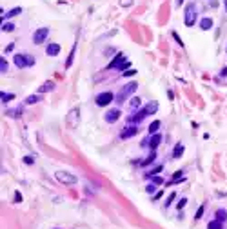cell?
I'll return each mask as SVG.
<instances>
[{"instance_id": "obj_34", "label": "cell", "mask_w": 227, "mask_h": 229, "mask_svg": "<svg viewBox=\"0 0 227 229\" xmlns=\"http://www.w3.org/2000/svg\"><path fill=\"white\" fill-rule=\"evenodd\" d=\"M153 184H156V186L164 184V178H160V177H153Z\"/></svg>"}, {"instance_id": "obj_41", "label": "cell", "mask_w": 227, "mask_h": 229, "mask_svg": "<svg viewBox=\"0 0 227 229\" xmlns=\"http://www.w3.org/2000/svg\"><path fill=\"white\" fill-rule=\"evenodd\" d=\"M225 11H227V0H225Z\"/></svg>"}, {"instance_id": "obj_11", "label": "cell", "mask_w": 227, "mask_h": 229, "mask_svg": "<svg viewBox=\"0 0 227 229\" xmlns=\"http://www.w3.org/2000/svg\"><path fill=\"white\" fill-rule=\"evenodd\" d=\"M136 133H138V127H136V125H127L124 131L120 133V138H124V140H125V138H131V136H134Z\"/></svg>"}, {"instance_id": "obj_26", "label": "cell", "mask_w": 227, "mask_h": 229, "mask_svg": "<svg viewBox=\"0 0 227 229\" xmlns=\"http://www.w3.org/2000/svg\"><path fill=\"white\" fill-rule=\"evenodd\" d=\"M175 198H176V195H175V193H171V195H169V197H167V202H165L164 206H165V207H169V206H171V204H173V200H175Z\"/></svg>"}, {"instance_id": "obj_17", "label": "cell", "mask_w": 227, "mask_h": 229, "mask_svg": "<svg viewBox=\"0 0 227 229\" xmlns=\"http://www.w3.org/2000/svg\"><path fill=\"white\" fill-rule=\"evenodd\" d=\"M13 98H15V95H13V93H4V91L0 93V100H2L4 104H7V102H11Z\"/></svg>"}, {"instance_id": "obj_8", "label": "cell", "mask_w": 227, "mask_h": 229, "mask_svg": "<svg viewBox=\"0 0 227 229\" xmlns=\"http://www.w3.org/2000/svg\"><path fill=\"white\" fill-rule=\"evenodd\" d=\"M78 113H80L78 107L69 111V116H67V124H69V127H76V125H78Z\"/></svg>"}, {"instance_id": "obj_29", "label": "cell", "mask_w": 227, "mask_h": 229, "mask_svg": "<svg viewBox=\"0 0 227 229\" xmlns=\"http://www.w3.org/2000/svg\"><path fill=\"white\" fill-rule=\"evenodd\" d=\"M145 191H147L149 195H153V193H155V191H156V184H149V186L145 188Z\"/></svg>"}, {"instance_id": "obj_13", "label": "cell", "mask_w": 227, "mask_h": 229, "mask_svg": "<svg viewBox=\"0 0 227 229\" xmlns=\"http://www.w3.org/2000/svg\"><path fill=\"white\" fill-rule=\"evenodd\" d=\"M160 142H162V135H153L151 136V140H149V146H151V149H156V147L160 146Z\"/></svg>"}, {"instance_id": "obj_25", "label": "cell", "mask_w": 227, "mask_h": 229, "mask_svg": "<svg viewBox=\"0 0 227 229\" xmlns=\"http://www.w3.org/2000/svg\"><path fill=\"white\" fill-rule=\"evenodd\" d=\"M36 102H38V96L36 95H31V96L26 98V104H36Z\"/></svg>"}, {"instance_id": "obj_10", "label": "cell", "mask_w": 227, "mask_h": 229, "mask_svg": "<svg viewBox=\"0 0 227 229\" xmlns=\"http://www.w3.org/2000/svg\"><path fill=\"white\" fill-rule=\"evenodd\" d=\"M156 109H158V102H151V104H147L144 107V109H140V113H142V116H147V114H155Z\"/></svg>"}, {"instance_id": "obj_31", "label": "cell", "mask_w": 227, "mask_h": 229, "mask_svg": "<svg viewBox=\"0 0 227 229\" xmlns=\"http://www.w3.org/2000/svg\"><path fill=\"white\" fill-rule=\"evenodd\" d=\"M202 217H204V206H200V207H198V211H196V217H195V218H196V220H200Z\"/></svg>"}, {"instance_id": "obj_24", "label": "cell", "mask_w": 227, "mask_h": 229, "mask_svg": "<svg viewBox=\"0 0 227 229\" xmlns=\"http://www.w3.org/2000/svg\"><path fill=\"white\" fill-rule=\"evenodd\" d=\"M155 158H156V155H155V153H151V155L147 156V160H144V162H142V166H147V164H153V162H155Z\"/></svg>"}, {"instance_id": "obj_7", "label": "cell", "mask_w": 227, "mask_h": 229, "mask_svg": "<svg viewBox=\"0 0 227 229\" xmlns=\"http://www.w3.org/2000/svg\"><path fill=\"white\" fill-rule=\"evenodd\" d=\"M125 62H127V58H125L124 55L120 53V55H116V56H114V60H113V62H111L109 66H107V69H114V67L122 69V66H124Z\"/></svg>"}, {"instance_id": "obj_23", "label": "cell", "mask_w": 227, "mask_h": 229, "mask_svg": "<svg viewBox=\"0 0 227 229\" xmlns=\"http://www.w3.org/2000/svg\"><path fill=\"white\" fill-rule=\"evenodd\" d=\"M13 29H15V26H13V24H9V22H6V24H4V22H2V31L11 33Z\"/></svg>"}, {"instance_id": "obj_30", "label": "cell", "mask_w": 227, "mask_h": 229, "mask_svg": "<svg viewBox=\"0 0 227 229\" xmlns=\"http://www.w3.org/2000/svg\"><path fill=\"white\" fill-rule=\"evenodd\" d=\"M186 204H187V198H180V202L176 204V207H178V209H184V207H186Z\"/></svg>"}, {"instance_id": "obj_6", "label": "cell", "mask_w": 227, "mask_h": 229, "mask_svg": "<svg viewBox=\"0 0 227 229\" xmlns=\"http://www.w3.org/2000/svg\"><path fill=\"white\" fill-rule=\"evenodd\" d=\"M47 37H49V29L47 27H40V29H36L35 35H33V42L35 44H42V42H46Z\"/></svg>"}, {"instance_id": "obj_21", "label": "cell", "mask_w": 227, "mask_h": 229, "mask_svg": "<svg viewBox=\"0 0 227 229\" xmlns=\"http://www.w3.org/2000/svg\"><path fill=\"white\" fill-rule=\"evenodd\" d=\"M216 220H222V222L227 220V211L225 209H218L216 211Z\"/></svg>"}, {"instance_id": "obj_37", "label": "cell", "mask_w": 227, "mask_h": 229, "mask_svg": "<svg viewBox=\"0 0 227 229\" xmlns=\"http://www.w3.org/2000/svg\"><path fill=\"white\" fill-rule=\"evenodd\" d=\"M120 4L127 7V6H131V4H133V0H120Z\"/></svg>"}, {"instance_id": "obj_3", "label": "cell", "mask_w": 227, "mask_h": 229, "mask_svg": "<svg viewBox=\"0 0 227 229\" xmlns=\"http://www.w3.org/2000/svg\"><path fill=\"white\" fill-rule=\"evenodd\" d=\"M13 62L17 67H29V66H35V58L29 55H15Z\"/></svg>"}, {"instance_id": "obj_36", "label": "cell", "mask_w": 227, "mask_h": 229, "mask_svg": "<svg viewBox=\"0 0 227 229\" xmlns=\"http://www.w3.org/2000/svg\"><path fill=\"white\" fill-rule=\"evenodd\" d=\"M24 162H26V164H33L35 158H33V156H24Z\"/></svg>"}, {"instance_id": "obj_32", "label": "cell", "mask_w": 227, "mask_h": 229, "mask_svg": "<svg viewBox=\"0 0 227 229\" xmlns=\"http://www.w3.org/2000/svg\"><path fill=\"white\" fill-rule=\"evenodd\" d=\"M164 169V166H158L156 169H153V171H149V177H156V173H160Z\"/></svg>"}, {"instance_id": "obj_22", "label": "cell", "mask_w": 227, "mask_h": 229, "mask_svg": "<svg viewBox=\"0 0 227 229\" xmlns=\"http://www.w3.org/2000/svg\"><path fill=\"white\" fill-rule=\"evenodd\" d=\"M22 9L20 7H15V9H11L9 13H6V18H11V17H17V15H20Z\"/></svg>"}, {"instance_id": "obj_35", "label": "cell", "mask_w": 227, "mask_h": 229, "mask_svg": "<svg viewBox=\"0 0 227 229\" xmlns=\"http://www.w3.org/2000/svg\"><path fill=\"white\" fill-rule=\"evenodd\" d=\"M173 37H175V40L178 42V46H184V42H182V38L178 37V33H173Z\"/></svg>"}, {"instance_id": "obj_19", "label": "cell", "mask_w": 227, "mask_h": 229, "mask_svg": "<svg viewBox=\"0 0 227 229\" xmlns=\"http://www.w3.org/2000/svg\"><path fill=\"white\" fill-rule=\"evenodd\" d=\"M158 127H160V120H155L153 124L149 125V129H147L149 135H156V133H158Z\"/></svg>"}, {"instance_id": "obj_9", "label": "cell", "mask_w": 227, "mask_h": 229, "mask_svg": "<svg viewBox=\"0 0 227 229\" xmlns=\"http://www.w3.org/2000/svg\"><path fill=\"white\" fill-rule=\"evenodd\" d=\"M120 109H109L107 113H105V122H109V124H113V122H116L118 118H120Z\"/></svg>"}, {"instance_id": "obj_4", "label": "cell", "mask_w": 227, "mask_h": 229, "mask_svg": "<svg viewBox=\"0 0 227 229\" xmlns=\"http://www.w3.org/2000/svg\"><path fill=\"white\" fill-rule=\"evenodd\" d=\"M184 22H186V26H193L196 22V7L193 4H189L186 7V17H184Z\"/></svg>"}, {"instance_id": "obj_2", "label": "cell", "mask_w": 227, "mask_h": 229, "mask_svg": "<svg viewBox=\"0 0 227 229\" xmlns=\"http://www.w3.org/2000/svg\"><path fill=\"white\" fill-rule=\"evenodd\" d=\"M55 178H56L58 182L65 184V186H75V184H76V177H75L73 173H67V171H56V173H55Z\"/></svg>"}, {"instance_id": "obj_5", "label": "cell", "mask_w": 227, "mask_h": 229, "mask_svg": "<svg viewBox=\"0 0 227 229\" xmlns=\"http://www.w3.org/2000/svg\"><path fill=\"white\" fill-rule=\"evenodd\" d=\"M96 105H100V107H104V105H109L111 102H113V93L111 91H105V93H100L96 98Z\"/></svg>"}, {"instance_id": "obj_33", "label": "cell", "mask_w": 227, "mask_h": 229, "mask_svg": "<svg viewBox=\"0 0 227 229\" xmlns=\"http://www.w3.org/2000/svg\"><path fill=\"white\" fill-rule=\"evenodd\" d=\"M133 75H136V69H133V67H129L127 71L124 73V76H133Z\"/></svg>"}, {"instance_id": "obj_14", "label": "cell", "mask_w": 227, "mask_h": 229, "mask_svg": "<svg viewBox=\"0 0 227 229\" xmlns=\"http://www.w3.org/2000/svg\"><path fill=\"white\" fill-rule=\"evenodd\" d=\"M200 27H202V29H204V31H209V29H211V27H213V20H211V18H202V20H200Z\"/></svg>"}, {"instance_id": "obj_38", "label": "cell", "mask_w": 227, "mask_h": 229, "mask_svg": "<svg viewBox=\"0 0 227 229\" xmlns=\"http://www.w3.org/2000/svg\"><path fill=\"white\" fill-rule=\"evenodd\" d=\"M15 202H22V195H20V193H15Z\"/></svg>"}, {"instance_id": "obj_20", "label": "cell", "mask_w": 227, "mask_h": 229, "mask_svg": "<svg viewBox=\"0 0 227 229\" xmlns=\"http://www.w3.org/2000/svg\"><path fill=\"white\" fill-rule=\"evenodd\" d=\"M129 104H131V107H133V109H138V107H140V105H142V100H140V98H138V96H133V98H131V102H129Z\"/></svg>"}, {"instance_id": "obj_27", "label": "cell", "mask_w": 227, "mask_h": 229, "mask_svg": "<svg viewBox=\"0 0 227 229\" xmlns=\"http://www.w3.org/2000/svg\"><path fill=\"white\" fill-rule=\"evenodd\" d=\"M0 71H2V73H6V71H7V62H6L4 58H0Z\"/></svg>"}, {"instance_id": "obj_18", "label": "cell", "mask_w": 227, "mask_h": 229, "mask_svg": "<svg viewBox=\"0 0 227 229\" xmlns=\"http://www.w3.org/2000/svg\"><path fill=\"white\" fill-rule=\"evenodd\" d=\"M53 89H55V84H53V82H46V84H42V85H40V89H38V91H40V93H46V91H53Z\"/></svg>"}, {"instance_id": "obj_40", "label": "cell", "mask_w": 227, "mask_h": 229, "mask_svg": "<svg viewBox=\"0 0 227 229\" xmlns=\"http://www.w3.org/2000/svg\"><path fill=\"white\" fill-rule=\"evenodd\" d=\"M184 4V0H176V6H182Z\"/></svg>"}, {"instance_id": "obj_28", "label": "cell", "mask_w": 227, "mask_h": 229, "mask_svg": "<svg viewBox=\"0 0 227 229\" xmlns=\"http://www.w3.org/2000/svg\"><path fill=\"white\" fill-rule=\"evenodd\" d=\"M73 56H75V46H73V49H71V55H69V58H67V64H65V67H71V64H73Z\"/></svg>"}, {"instance_id": "obj_1", "label": "cell", "mask_w": 227, "mask_h": 229, "mask_svg": "<svg viewBox=\"0 0 227 229\" xmlns=\"http://www.w3.org/2000/svg\"><path fill=\"white\" fill-rule=\"evenodd\" d=\"M136 87H138V84H136V82L125 84L124 87L118 91V95H116V102H118V104H122V102H124V100L127 98V96H129V95H133L134 91H136Z\"/></svg>"}, {"instance_id": "obj_16", "label": "cell", "mask_w": 227, "mask_h": 229, "mask_svg": "<svg viewBox=\"0 0 227 229\" xmlns=\"http://www.w3.org/2000/svg\"><path fill=\"white\" fill-rule=\"evenodd\" d=\"M184 155V144H178V146L173 149V158H180Z\"/></svg>"}, {"instance_id": "obj_15", "label": "cell", "mask_w": 227, "mask_h": 229, "mask_svg": "<svg viewBox=\"0 0 227 229\" xmlns=\"http://www.w3.org/2000/svg\"><path fill=\"white\" fill-rule=\"evenodd\" d=\"M207 229H224V222L222 220H211L207 224Z\"/></svg>"}, {"instance_id": "obj_39", "label": "cell", "mask_w": 227, "mask_h": 229, "mask_svg": "<svg viewBox=\"0 0 227 229\" xmlns=\"http://www.w3.org/2000/svg\"><path fill=\"white\" fill-rule=\"evenodd\" d=\"M220 76H227V67H224V69L220 71Z\"/></svg>"}, {"instance_id": "obj_12", "label": "cell", "mask_w": 227, "mask_h": 229, "mask_svg": "<svg viewBox=\"0 0 227 229\" xmlns=\"http://www.w3.org/2000/svg\"><path fill=\"white\" fill-rule=\"evenodd\" d=\"M46 53H47V56H56V55L60 53V44H56V42H51V44H47V47H46Z\"/></svg>"}]
</instances>
